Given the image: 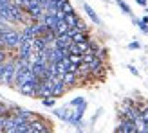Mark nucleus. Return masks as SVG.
Segmentation results:
<instances>
[{"instance_id":"1","label":"nucleus","mask_w":148,"mask_h":133,"mask_svg":"<svg viewBox=\"0 0 148 133\" xmlns=\"http://www.w3.org/2000/svg\"><path fill=\"white\" fill-rule=\"evenodd\" d=\"M14 70H16V61L4 63L2 77H0V85H13L14 83Z\"/></svg>"},{"instance_id":"2","label":"nucleus","mask_w":148,"mask_h":133,"mask_svg":"<svg viewBox=\"0 0 148 133\" xmlns=\"http://www.w3.org/2000/svg\"><path fill=\"white\" fill-rule=\"evenodd\" d=\"M116 131L117 133H139L137 131V124L134 121L127 119V117H123V119H121V122H119V126L116 128Z\"/></svg>"},{"instance_id":"3","label":"nucleus","mask_w":148,"mask_h":133,"mask_svg":"<svg viewBox=\"0 0 148 133\" xmlns=\"http://www.w3.org/2000/svg\"><path fill=\"white\" fill-rule=\"evenodd\" d=\"M53 113L58 117V119H62L63 122H71L74 110H72V106L69 105V106H62V108H54V110H53Z\"/></svg>"},{"instance_id":"4","label":"nucleus","mask_w":148,"mask_h":133,"mask_svg":"<svg viewBox=\"0 0 148 133\" xmlns=\"http://www.w3.org/2000/svg\"><path fill=\"white\" fill-rule=\"evenodd\" d=\"M85 110H87V101H83L79 106H76V110H74V113H72V119H71L72 126H78L81 122V119H83V115H85Z\"/></svg>"},{"instance_id":"5","label":"nucleus","mask_w":148,"mask_h":133,"mask_svg":"<svg viewBox=\"0 0 148 133\" xmlns=\"http://www.w3.org/2000/svg\"><path fill=\"white\" fill-rule=\"evenodd\" d=\"M71 43H72V36L69 33H65V34H58L56 36V40H54V45L58 49H69L71 47Z\"/></svg>"},{"instance_id":"6","label":"nucleus","mask_w":148,"mask_h":133,"mask_svg":"<svg viewBox=\"0 0 148 133\" xmlns=\"http://www.w3.org/2000/svg\"><path fill=\"white\" fill-rule=\"evenodd\" d=\"M47 131H49V128H47L42 121H38V119H34V121L29 122L27 133H47Z\"/></svg>"},{"instance_id":"7","label":"nucleus","mask_w":148,"mask_h":133,"mask_svg":"<svg viewBox=\"0 0 148 133\" xmlns=\"http://www.w3.org/2000/svg\"><path fill=\"white\" fill-rule=\"evenodd\" d=\"M45 47H47V41H45L43 36H34L33 38V50L34 52H42Z\"/></svg>"},{"instance_id":"8","label":"nucleus","mask_w":148,"mask_h":133,"mask_svg":"<svg viewBox=\"0 0 148 133\" xmlns=\"http://www.w3.org/2000/svg\"><path fill=\"white\" fill-rule=\"evenodd\" d=\"M83 9H85V13H87V16H88V18H90V20L94 22V24H96V25H101V18L98 16V14H96V11H94V9H92V7H90V5H88V4H87V2H83Z\"/></svg>"},{"instance_id":"9","label":"nucleus","mask_w":148,"mask_h":133,"mask_svg":"<svg viewBox=\"0 0 148 133\" xmlns=\"http://www.w3.org/2000/svg\"><path fill=\"white\" fill-rule=\"evenodd\" d=\"M43 24L47 25V29H51V31H54L56 29V24H58V18H56V14H51V13H47L45 16H43Z\"/></svg>"},{"instance_id":"10","label":"nucleus","mask_w":148,"mask_h":133,"mask_svg":"<svg viewBox=\"0 0 148 133\" xmlns=\"http://www.w3.org/2000/svg\"><path fill=\"white\" fill-rule=\"evenodd\" d=\"M69 29H71V25L67 24V20L63 18V20H58L54 33H56V36H58V34H65V33H69Z\"/></svg>"},{"instance_id":"11","label":"nucleus","mask_w":148,"mask_h":133,"mask_svg":"<svg viewBox=\"0 0 148 133\" xmlns=\"http://www.w3.org/2000/svg\"><path fill=\"white\" fill-rule=\"evenodd\" d=\"M62 79L67 86H72V85H76V81H78V74L76 72H65Z\"/></svg>"},{"instance_id":"12","label":"nucleus","mask_w":148,"mask_h":133,"mask_svg":"<svg viewBox=\"0 0 148 133\" xmlns=\"http://www.w3.org/2000/svg\"><path fill=\"white\" fill-rule=\"evenodd\" d=\"M65 20H67V24H69L71 27H78V24L81 22V20H79V16H78V14L74 13V11H72V13H69V14H65Z\"/></svg>"},{"instance_id":"13","label":"nucleus","mask_w":148,"mask_h":133,"mask_svg":"<svg viewBox=\"0 0 148 133\" xmlns=\"http://www.w3.org/2000/svg\"><path fill=\"white\" fill-rule=\"evenodd\" d=\"M132 22H134L136 27H139V31H141V33L148 34V24H146V22H143L141 18H136V16H132Z\"/></svg>"},{"instance_id":"14","label":"nucleus","mask_w":148,"mask_h":133,"mask_svg":"<svg viewBox=\"0 0 148 133\" xmlns=\"http://www.w3.org/2000/svg\"><path fill=\"white\" fill-rule=\"evenodd\" d=\"M116 4L117 5H119V9L125 13V14H128V16L132 18V16H134V14H132V9H130V5L127 4V2H125V0H116Z\"/></svg>"},{"instance_id":"15","label":"nucleus","mask_w":148,"mask_h":133,"mask_svg":"<svg viewBox=\"0 0 148 133\" xmlns=\"http://www.w3.org/2000/svg\"><path fill=\"white\" fill-rule=\"evenodd\" d=\"M69 61L72 65H81L83 63V54H69Z\"/></svg>"},{"instance_id":"16","label":"nucleus","mask_w":148,"mask_h":133,"mask_svg":"<svg viewBox=\"0 0 148 133\" xmlns=\"http://www.w3.org/2000/svg\"><path fill=\"white\" fill-rule=\"evenodd\" d=\"M42 105L45 106V108H54V105H56V97H45V99H42Z\"/></svg>"},{"instance_id":"17","label":"nucleus","mask_w":148,"mask_h":133,"mask_svg":"<svg viewBox=\"0 0 148 133\" xmlns=\"http://www.w3.org/2000/svg\"><path fill=\"white\" fill-rule=\"evenodd\" d=\"M141 119H143V121H145V122L148 124V105L141 108Z\"/></svg>"},{"instance_id":"18","label":"nucleus","mask_w":148,"mask_h":133,"mask_svg":"<svg viewBox=\"0 0 148 133\" xmlns=\"http://www.w3.org/2000/svg\"><path fill=\"white\" fill-rule=\"evenodd\" d=\"M83 101H85L83 97H76V99H72V101L69 102V105H71L72 108H76V106H79V105H81V102H83Z\"/></svg>"},{"instance_id":"19","label":"nucleus","mask_w":148,"mask_h":133,"mask_svg":"<svg viewBox=\"0 0 148 133\" xmlns=\"http://www.w3.org/2000/svg\"><path fill=\"white\" fill-rule=\"evenodd\" d=\"M62 9L65 11V14H69V13H72L74 9H72V5H71V2H69V0H67V2H65L63 4V7H62Z\"/></svg>"},{"instance_id":"20","label":"nucleus","mask_w":148,"mask_h":133,"mask_svg":"<svg viewBox=\"0 0 148 133\" xmlns=\"http://www.w3.org/2000/svg\"><path fill=\"white\" fill-rule=\"evenodd\" d=\"M128 49H132V50H137V49H141V43H139V41H132L130 45H128Z\"/></svg>"},{"instance_id":"21","label":"nucleus","mask_w":148,"mask_h":133,"mask_svg":"<svg viewBox=\"0 0 148 133\" xmlns=\"http://www.w3.org/2000/svg\"><path fill=\"white\" fill-rule=\"evenodd\" d=\"M128 70H130L132 74H134V76H139V70L136 69V66H134V65H128Z\"/></svg>"},{"instance_id":"22","label":"nucleus","mask_w":148,"mask_h":133,"mask_svg":"<svg viewBox=\"0 0 148 133\" xmlns=\"http://www.w3.org/2000/svg\"><path fill=\"white\" fill-rule=\"evenodd\" d=\"M2 113H9V112H7V106L0 102V115H2Z\"/></svg>"},{"instance_id":"23","label":"nucleus","mask_w":148,"mask_h":133,"mask_svg":"<svg viewBox=\"0 0 148 133\" xmlns=\"http://www.w3.org/2000/svg\"><path fill=\"white\" fill-rule=\"evenodd\" d=\"M136 2L141 5V7H146V0H136Z\"/></svg>"},{"instance_id":"24","label":"nucleus","mask_w":148,"mask_h":133,"mask_svg":"<svg viewBox=\"0 0 148 133\" xmlns=\"http://www.w3.org/2000/svg\"><path fill=\"white\" fill-rule=\"evenodd\" d=\"M2 70H4V63H0V77H2Z\"/></svg>"},{"instance_id":"25","label":"nucleus","mask_w":148,"mask_h":133,"mask_svg":"<svg viewBox=\"0 0 148 133\" xmlns=\"http://www.w3.org/2000/svg\"><path fill=\"white\" fill-rule=\"evenodd\" d=\"M141 20H143V22H146V24H148V16H143Z\"/></svg>"},{"instance_id":"26","label":"nucleus","mask_w":148,"mask_h":133,"mask_svg":"<svg viewBox=\"0 0 148 133\" xmlns=\"http://www.w3.org/2000/svg\"><path fill=\"white\" fill-rule=\"evenodd\" d=\"M49 2H51V4H56V2H58V0H49Z\"/></svg>"},{"instance_id":"27","label":"nucleus","mask_w":148,"mask_h":133,"mask_svg":"<svg viewBox=\"0 0 148 133\" xmlns=\"http://www.w3.org/2000/svg\"><path fill=\"white\" fill-rule=\"evenodd\" d=\"M145 133H148V124H146V126H145Z\"/></svg>"}]
</instances>
